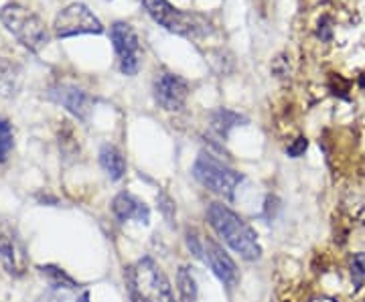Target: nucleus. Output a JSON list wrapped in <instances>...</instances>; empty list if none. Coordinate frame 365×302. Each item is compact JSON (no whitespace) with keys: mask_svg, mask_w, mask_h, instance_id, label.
I'll return each mask as SVG.
<instances>
[{"mask_svg":"<svg viewBox=\"0 0 365 302\" xmlns=\"http://www.w3.org/2000/svg\"><path fill=\"white\" fill-rule=\"evenodd\" d=\"M207 222L211 229L215 231V236L220 237L227 248L240 254V258L248 262L260 260L262 246L258 241V234L242 215H237L234 209H230L220 201H213L207 207Z\"/></svg>","mask_w":365,"mask_h":302,"instance_id":"f257e3e1","label":"nucleus"},{"mask_svg":"<svg viewBox=\"0 0 365 302\" xmlns=\"http://www.w3.org/2000/svg\"><path fill=\"white\" fill-rule=\"evenodd\" d=\"M124 278L132 302H175L169 278L148 256L128 266Z\"/></svg>","mask_w":365,"mask_h":302,"instance_id":"f03ea898","label":"nucleus"},{"mask_svg":"<svg viewBox=\"0 0 365 302\" xmlns=\"http://www.w3.org/2000/svg\"><path fill=\"white\" fill-rule=\"evenodd\" d=\"M0 23L29 51H41L51 41L45 23L33 11H29L19 2H9L0 9Z\"/></svg>","mask_w":365,"mask_h":302,"instance_id":"7ed1b4c3","label":"nucleus"},{"mask_svg":"<svg viewBox=\"0 0 365 302\" xmlns=\"http://www.w3.org/2000/svg\"><path fill=\"white\" fill-rule=\"evenodd\" d=\"M146 13L150 14V19L165 26L169 33L181 35L187 39H199V37H207L211 33V25L205 16L197 13H187L177 6H173L169 0H140Z\"/></svg>","mask_w":365,"mask_h":302,"instance_id":"20e7f679","label":"nucleus"},{"mask_svg":"<svg viewBox=\"0 0 365 302\" xmlns=\"http://www.w3.org/2000/svg\"><path fill=\"white\" fill-rule=\"evenodd\" d=\"M191 175L195 177L197 183H201L211 193L232 201L240 183L244 181V175L225 165L222 158H217L211 152H199V157L193 162Z\"/></svg>","mask_w":365,"mask_h":302,"instance_id":"39448f33","label":"nucleus"},{"mask_svg":"<svg viewBox=\"0 0 365 302\" xmlns=\"http://www.w3.org/2000/svg\"><path fill=\"white\" fill-rule=\"evenodd\" d=\"M53 31L59 39H67V37H78V35H102L104 25L86 4L73 2L55 16Z\"/></svg>","mask_w":365,"mask_h":302,"instance_id":"423d86ee","label":"nucleus"},{"mask_svg":"<svg viewBox=\"0 0 365 302\" xmlns=\"http://www.w3.org/2000/svg\"><path fill=\"white\" fill-rule=\"evenodd\" d=\"M110 39L116 51L118 69L128 78L136 76L140 71V61H143V47L136 31L128 23L118 21L110 28Z\"/></svg>","mask_w":365,"mask_h":302,"instance_id":"0eeeda50","label":"nucleus"},{"mask_svg":"<svg viewBox=\"0 0 365 302\" xmlns=\"http://www.w3.org/2000/svg\"><path fill=\"white\" fill-rule=\"evenodd\" d=\"M153 93L158 108L165 112H179L187 104L189 98V83L175 73H160L153 83Z\"/></svg>","mask_w":365,"mask_h":302,"instance_id":"6e6552de","label":"nucleus"},{"mask_svg":"<svg viewBox=\"0 0 365 302\" xmlns=\"http://www.w3.org/2000/svg\"><path fill=\"white\" fill-rule=\"evenodd\" d=\"M203 262L207 264L209 270L215 274V278L227 290H234L240 284V270L235 266L234 258L223 250V246H220L211 237L205 239V256H203Z\"/></svg>","mask_w":365,"mask_h":302,"instance_id":"1a4fd4ad","label":"nucleus"},{"mask_svg":"<svg viewBox=\"0 0 365 302\" xmlns=\"http://www.w3.org/2000/svg\"><path fill=\"white\" fill-rule=\"evenodd\" d=\"M0 264L13 276H21L25 268V246L14 225L6 219H0Z\"/></svg>","mask_w":365,"mask_h":302,"instance_id":"9d476101","label":"nucleus"},{"mask_svg":"<svg viewBox=\"0 0 365 302\" xmlns=\"http://www.w3.org/2000/svg\"><path fill=\"white\" fill-rule=\"evenodd\" d=\"M49 100H53L55 104H59L61 108H66L71 116H76L78 120H88L90 118V112L93 110L96 100L91 98L90 93L79 90L76 85H55L49 90Z\"/></svg>","mask_w":365,"mask_h":302,"instance_id":"9b49d317","label":"nucleus"},{"mask_svg":"<svg viewBox=\"0 0 365 302\" xmlns=\"http://www.w3.org/2000/svg\"><path fill=\"white\" fill-rule=\"evenodd\" d=\"M112 213L118 222H138V224H150V209L148 205L140 201L136 195H132L128 191L118 193L112 201Z\"/></svg>","mask_w":365,"mask_h":302,"instance_id":"f8f14e48","label":"nucleus"},{"mask_svg":"<svg viewBox=\"0 0 365 302\" xmlns=\"http://www.w3.org/2000/svg\"><path fill=\"white\" fill-rule=\"evenodd\" d=\"M246 122H248V120L244 118L242 114L234 112V110L220 108V110H215V112L211 114L209 128H211V132H213L217 138L225 140V138L230 136V132L234 130L235 126H242V124H246Z\"/></svg>","mask_w":365,"mask_h":302,"instance_id":"ddd939ff","label":"nucleus"},{"mask_svg":"<svg viewBox=\"0 0 365 302\" xmlns=\"http://www.w3.org/2000/svg\"><path fill=\"white\" fill-rule=\"evenodd\" d=\"M100 167L112 181H120L126 175L124 155L114 145H104L100 148Z\"/></svg>","mask_w":365,"mask_h":302,"instance_id":"4468645a","label":"nucleus"},{"mask_svg":"<svg viewBox=\"0 0 365 302\" xmlns=\"http://www.w3.org/2000/svg\"><path fill=\"white\" fill-rule=\"evenodd\" d=\"M39 270V274L47 282H49V286L51 288H57V290H78L79 284L73 280V278L67 274L66 270H61L59 266H53V264H45V266H39L37 268Z\"/></svg>","mask_w":365,"mask_h":302,"instance_id":"2eb2a0df","label":"nucleus"},{"mask_svg":"<svg viewBox=\"0 0 365 302\" xmlns=\"http://www.w3.org/2000/svg\"><path fill=\"white\" fill-rule=\"evenodd\" d=\"M177 290H179L181 302H197L199 286H197L195 276L191 274V270L187 266H181L177 272Z\"/></svg>","mask_w":365,"mask_h":302,"instance_id":"dca6fc26","label":"nucleus"},{"mask_svg":"<svg viewBox=\"0 0 365 302\" xmlns=\"http://www.w3.org/2000/svg\"><path fill=\"white\" fill-rule=\"evenodd\" d=\"M19 88V67L6 61V59H0V93H11L16 92Z\"/></svg>","mask_w":365,"mask_h":302,"instance_id":"f3484780","label":"nucleus"},{"mask_svg":"<svg viewBox=\"0 0 365 302\" xmlns=\"http://www.w3.org/2000/svg\"><path fill=\"white\" fill-rule=\"evenodd\" d=\"M14 145V134L13 126L9 124V120L0 118V162H4L9 152L13 150Z\"/></svg>","mask_w":365,"mask_h":302,"instance_id":"a211bd4d","label":"nucleus"},{"mask_svg":"<svg viewBox=\"0 0 365 302\" xmlns=\"http://www.w3.org/2000/svg\"><path fill=\"white\" fill-rule=\"evenodd\" d=\"M185 241H187V248L189 251L195 256L197 260H203L205 256V237L199 236L195 227H187L185 229Z\"/></svg>","mask_w":365,"mask_h":302,"instance_id":"6ab92c4d","label":"nucleus"},{"mask_svg":"<svg viewBox=\"0 0 365 302\" xmlns=\"http://www.w3.org/2000/svg\"><path fill=\"white\" fill-rule=\"evenodd\" d=\"M157 203H158V211L163 213V217L167 219V224H169L170 227H175L177 207H175V201H173V197H170L167 191H158Z\"/></svg>","mask_w":365,"mask_h":302,"instance_id":"aec40b11","label":"nucleus"},{"mask_svg":"<svg viewBox=\"0 0 365 302\" xmlns=\"http://www.w3.org/2000/svg\"><path fill=\"white\" fill-rule=\"evenodd\" d=\"M349 268H351V280L355 288H361L365 282V251H359L353 256Z\"/></svg>","mask_w":365,"mask_h":302,"instance_id":"412c9836","label":"nucleus"},{"mask_svg":"<svg viewBox=\"0 0 365 302\" xmlns=\"http://www.w3.org/2000/svg\"><path fill=\"white\" fill-rule=\"evenodd\" d=\"M307 148H309V140H307L304 136H299L297 140H292V142L287 146V155L290 158H299L307 152Z\"/></svg>","mask_w":365,"mask_h":302,"instance_id":"4be33fe9","label":"nucleus"},{"mask_svg":"<svg viewBox=\"0 0 365 302\" xmlns=\"http://www.w3.org/2000/svg\"><path fill=\"white\" fill-rule=\"evenodd\" d=\"M78 302H90V292L86 290V292H81V296L78 298Z\"/></svg>","mask_w":365,"mask_h":302,"instance_id":"5701e85b","label":"nucleus"}]
</instances>
